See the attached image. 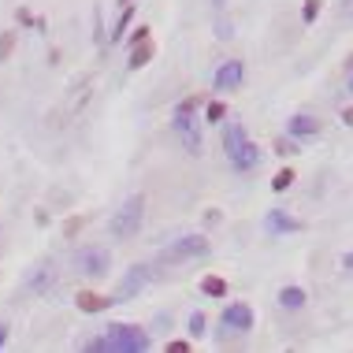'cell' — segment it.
Returning a JSON list of instances; mask_svg holds the SVG:
<instances>
[{"mask_svg":"<svg viewBox=\"0 0 353 353\" xmlns=\"http://www.w3.org/2000/svg\"><path fill=\"white\" fill-rule=\"evenodd\" d=\"M290 186H294V168H283L279 175L272 179V190H275V194H283V190H290Z\"/></svg>","mask_w":353,"mask_h":353,"instance_id":"obj_21","label":"cell"},{"mask_svg":"<svg viewBox=\"0 0 353 353\" xmlns=\"http://www.w3.org/2000/svg\"><path fill=\"white\" fill-rule=\"evenodd\" d=\"M168 353H190V342L186 339H171L168 342Z\"/></svg>","mask_w":353,"mask_h":353,"instance_id":"obj_26","label":"cell"},{"mask_svg":"<svg viewBox=\"0 0 353 353\" xmlns=\"http://www.w3.org/2000/svg\"><path fill=\"white\" fill-rule=\"evenodd\" d=\"M301 19H305V26H312V23H316V19H320V0H305Z\"/></svg>","mask_w":353,"mask_h":353,"instance_id":"obj_23","label":"cell"},{"mask_svg":"<svg viewBox=\"0 0 353 353\" xmlns=\"http://www.w3.org/2000/svg\"><path fill=\"white\" fill-rule=\"evenodd\" d=\"M71 261L82 275H108V268H112V256H108V250H101V245H85V250H79L71 256Z\"/></svg>","mask_w":353,"mask_h":353,"instance_id":"obj_9","label":"cell"},{"mask_svg":"<svg viewBox=\"0 0 353 353\" xmlns=\"http://www.w3.org/2000/svg\"><path fill=\"white\" fill-rule=\"evenodd\" d=\"M82 223H85L82 216H74V219H68V227H63V234H68V238H74V234L82 231Z\"/></svg>","mask_w":353,"mask_h":353,"instance_id":"obj_25","label":"cell"},{"mask_svg":"<svg viewBox=\"0 0 353 353\" xmlns=\"http://www.w3.org/2000/svg\"><path fill=\"white\" fill-rule=\"evenodd\" d=\"M216 8H223V0H216Z\"/></svg>","mask_w":353,"mask_h":353,"instance_id":"obj_34","label":"cell"},{"mask_svg":"<svg viewBox=\"0 0 353 353\" xmlns=\"http://www.w3.org/2000/svg\"><path fill=\"white\" fill-rule=\"evenodd\" d=\"M201 290H205V298H227V283L223 279H219V275H205V279H201Z\"/></svg>","mask_w":353,"mask_h":353,"instance_id":"obj_17","label":"cell"},{"mask_svg":"<svg viewBox=\"0 0 353 353\" xmlns=\"http://www.w3.org/2000/svg\"><path fill=\"white\" fill-rule=\"evenodd\" d=\"M205 104V97H186L175 104L171 112V127H175V138L190 157H201V134H205V123L197 116V108Z\"/></svg>","mask_w":353,"mask_h":353,"instance_id":"obj_2","label":"cell"},{"mask_svg":"<svg viewBox=\"0 0 353 353\" xmlns=\"http://www.w3.org/2000/svg\"><path fill=\"white\" fill-rule=\"evenodd\" d=\"M320 119L316 116H305V112H298V116H290L286 119V134L290 138H298V141H309V138H316L320 134Z\"/></svg>","mask_w":353,"mask_h":353,"instance_id":"obj_12","label":"cell"},{"mask_svg":"<svg viewBox=\"0 0 353 353\" xmlns=\"http://www.w3.org/2000/svg\"><path fill=\"white\" fill-rule=\"evenodd\" d=\"M223 152H227V164H231L234 171H253L264 160L261 145L250 141V134H245V127L238 119H231L223 127Z\"/></svg>","mask_w":353,"mask_h":353,"instance_id":"obj_3","label":"cell"},{"mask_svg":"<svg viewBox=\"0 0 353 353\" xmlns=\"http://www.w3.org/2000/svg\"><path fill=\"white\" fill-rule=\"evenodd\" d=\"M130 19H134V4H123V15L116 19V26H112V41H123V34H127V26H130Z\"/></svg>","mask_w":353,"mask_h":353,"instance_id":"obj_18","label":"cell"},{"mask_svg":"<svg viewBox=\"0 0 353 353\" xmlns=\"http://www.w3.org/2000/svg\"><path fill=\"white\" fill-rule=\"evenodd\" d=\"M23 286L30 294H52L56 290V261H37L30 272H26Z\"/></svg>","mask_w":353,"mask_h":353,"instance_id":"obj_10","label":"cell"},{"mask_svg":"<svg viewBox=\"0 0 353 353\" xmlns=\"http://www.w3.org/2000/svg\"><path fill=\"white\" fill-rule=\"evenodd\" d=\"M141 219H145V197L130 194L127 201L116 208V216H112V238H116V242H130V238L141 231Z\"/></svg>","mask_w":353,"mask_h":353,"instance_id":"obj_4","label":"cell"},{"mask_svg":"<svg viewBox=\"0 0 353 353\" xmlns=\"http://www.w3.org/2000/svg\"><path fill=\"white\" fill-rule=\"evenodd\" d=\"M234 30H231V23H227V19H219V37H223V41H227V37H231Z\"/></svg>","mask_w":353,"mask_h":353,"instance_id":"obj_28","label":"cell"},{"mask_svg":"<svg viewBox=\"0 0 353 353\" xmlns=\"http://www.w3.org/2000/svg\"><path fill=\"white\" fill-rule=\"evenodd\" d=\"M85 353H149L152 350V335L138 323H108L101 327V335L82 342Z\"/></svg>","mask_w":353,"mask_h":353,"instance_id":"obj_1","label":"cell"},{"mask_svg":"<svg viewBox=\"0 0 353 353\" xmlns=\"http://www.w3.org/2000/svg\"><path fill=\"white\" fill-rule=\"evenodd\" d=\"M93 85H97V79H93V74H79V79L68 85V101H63L68 119H79L82 112H85V104H90V97H93Z\"/></svg>","mask_w":353,"mask_h":353,"instance_id":"obj_8","label":"cell"},{"mask_svg":"<svg viewBox=\"0 0 353 353\" xmlns=\"http://www.w3.org/2000/svg\"><path fill=\"white\" fill-rule=\"evenodd\" d=\"M342 268L353 272V250H350V253H342Z\"/></svg>","mask_w":353,"mask_h":353,"instance_id":"obj_29","label":"cell"},{"mask_svg":"<svg viewBox=\"0 0 353 353\" xmlns=\"http://www.w3.org/2000/svg\"><path fill=\"white\" fill-rule=\"evenodd\" d=\"M253 331V309L245 301H231L223 305L219 312V327H216V339L219 342H231V339H242Z\"/></svg>","mask_w":353,"mask_h":353,"instance_id":"obj_5","label":"cell"},{"mask_svg":"<svg viewBox=\"0 0 353 353\" xmlns=\"http://www.w3.org/2000/svg\"><path fill=\"white\" fill-rule=\"evenodd\" d=\"M141 41H149V26H138V30L130 34V45H141Z\"/></svg>","mask_w":353,"mask_h":353,"instance_id":"obj_27","label":"cell"},{"mask_svg":"<svg viewBox=\"0 0 353 353\" xmlns=\"http://www.w3.org/2000/svg\"><path fill=\"white\" fill-rule=\"evenodd\" d=\"M223 116H227V104L223 101H208L205 104V123H219Z\"/></svg>","mask_w":353,"mask_h":353,"instance_id":"obj_20","label":"cell"},{"mask_svg":"<svg viewBox=\"0 0 353 353\" xmlns=\"http://www.w3.org/2000/svg\"><path fill=\"white\" fill-rule=\"evenodd\" d=\"M119 4H134V0H119Z\"/></svg>","mask_w":353,"mask_h":353,"instance_id":"obj_33","label":"cell"},{"mask_svg":"<svg viewBox=\"0 0 353 353\" xmlns=\"http://www.w3.org/2000/svg\"><path fill=\"white\" fill-rule=\"evenodd\" d=\"M346 85H350V93H353V74H350V82H346Z\"/></svg>","mask_w":353,"mask_h":353,"instance_id":"obj_32","label":"cell"},{"mask_svg":"<svg viewBox=\"0 0 353 353\" xmlns=\"http://www.w3.org/2000/svg\"><path fill=\"white\" fill-rule=\"evenodd\" d=\"M190 339H205V331H208V320H205V312L197 309V312H190Z\"/></svg>","mask_w":353,"mask_h":353,"instance_id":"obj_19","label":"cell"},{"mask_svg":"<svg viewBox=\"0 0 353 353\" xmlns=\"http://www.w3.org/2000/svg\"><path fill=\"white\" fill-rule=\"evenodd\" d=\"M12 49H15V30H4V34H0V63H8Z\"/></svg>","mask_w":353,"mask_h":353,"instance_id":"obj_22","label":"cell"},{"mask_svg":"<svg viewBox=\"0 0 353 353\" xmlns=\"http://www.w3.org/2000/svg\"><path fill=\"white\" fill-rule=\"evenodd\" d=\"M4 342H8V323L0 320V346H4Z\"/></svg>","mask_w":353,"mask_h":353,"instance_id":"obj_31","label":"cell"},{"mask_svg":"<svg viewBox=\"0 0 353 353\" xmlns=\"http://www.w3.org/2000/svg\"><path fill=\"white\" fill-rule=\"evenodd\" d=\"M197 256H208V238L205 234H183L175 242H168L157 261L160 264H186V261H197Z\"/></svg>","mask_w":353,"mask_h":353,"instance_id":"obj_6","label":"cell"},{"mask_svg":"<svg viewBox=\"0 0 353 353\" xmlns=\"http://www.w3.org/2000/svg\"><path fill=\"white\" fill-rule=\"evenodd\" d=\"M342 123H346V127H353V108H346V112H342Z\"/></svg>","mask_w":353,"mask_h":353,"instance_id":"obj_30","label":"cell"},{"mask_svg":"<svg viewBox=\"0 0 353 353\" xmlns=\"http://www.w3.org/2000/svg\"><path fill=\"white\" fill-rule=\"evenodd\" d=\"M149 60H152V41H141V45H134V49H130L127 68H130V71H141Z\"/></svg>","mask_w":353,"mask_h":353,"instance_id":"obj_16","label":"cell"},{"mask_svg":"<svg viewBox=\"0 0 353 353\" xmlns=\"http://www.w3.org/2000/svg\"><path fill=\"white\" fill-rule=\"evenodd\" d=\"M305 301H309V294H305L301 286H283L279 290V309H286V312L305 309Z\"/></svg>","mask_w":353,"mask_h":353,"instance_id":"obj_15","label":"cell"},{"mask_svg":"<svg viewBox=\"0 0 353 353\" xmlns=\"http://www.w3.org/2000/svg\"><path fill=\"white\" fill-rule=\"evenodd\" d=\"M264 231L268 234H294V231H301V223L294 219L290 212H283V208H272V212H264Z\"/></svg>","mask_w":353,"mask_h":353,"instance_id":"obj_13","label":"cell"},{"mask_svg":"<svg viewBox=\"0 0 353 353\" xmlns=\"http://www.w3.org/2000/svg\"><path fill=\"white\" fill-rule=\"evenodd\" d=\"M350 19H353V12H350Z\"/></svg>","mask_w":353,"mask_h":353,"instance_id":"obj_35","label":"cell"},{"mask_svg":"<svg viewBox=\"0 0 353 353\" xmlns=\"http://www.w3.org/2000/svg\"><path fill=\"white\" fill-rule=\"evenodd\" d=\"M242 79H245V63L242 60H223L212 74V90L216 93H234L238 85H242Z\"/></svg>","mask_w":353,"mask_h":353,"instance_id":"obj_11","label":"cell"},{"mask_svg":"<svg viewBox=\"0 0 353 353\" xmlns=\"http://www.w3.org/2000/svg\"><path fill=\"white\" fill-rule=\"evenodd\" d=\"M149 283H152V268H149V264H130V268L123 272V279H119V286H116V294H112V298H116V305L119 301H130V298H138Z\"/></svg>","mask_w":353,"mask_h":353,"instance_id":"obj_7","label":"cell"},{"mask_svg":"<svg viewBox=\"0 0 353 353\" xmlns=\"http://www.w3.org/2000/svg\"><path fill=\"white\" fill-rule=\"evenodd\" d=\"M275 152H279V157H290V152H298V138H275Z\"/></svg>","mask_w":353,"mask_h":353,"instance_id":"obj_24","label":"cell"},{"mask_svg":"<svg viewBox=\"0 0 353 353\" xmlns=\"http://www.w3.org/2000/svg\"><path fill=\"white\" fill-rule=\"evenodd\" d=\"M74 305H79V312H104L108 305H116V298H104L97 290H82L79 298H74Z\"/></svg>","mask_w":353,"mask_h":353,"instance_id":"obj_14","label":"cell"}]
</instances>
